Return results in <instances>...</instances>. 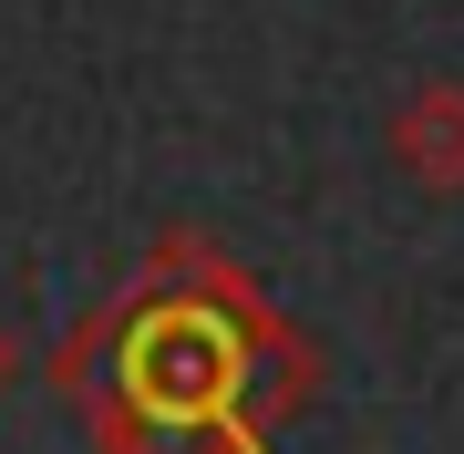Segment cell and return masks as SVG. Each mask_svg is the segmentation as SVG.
Here are the masks:
<instances>
[{
	"instance_id": "obj_1",
	"label": "cell",
	"mask_w": 464,
	"mask_h": 454,
	"mask_svg": "<svg viewBox=\"0 0 464 454\" xmlns=\"http://www.w3.org/2000/svg\"><path fill=\"white\" fill-rule=\"evenodd\" d=\"M392 166L423 186V197H464V83H413L392 103Z\"/></svg>"
},
{
	"instance_id": "obj_2",
	"label": "cell",
	"mask_w": 464,
	"mask_h": 454,
	"mask_svg": "<svg viewBox=\"0 0 464 454\" xmlns=\"http://www.w3.org/2000/svg\"><path fill=\"white\" fill-rule=\"evenodd\" d=\"M11 372H21V352H11V331H0V382H11Z\"/></svg>"
}]
</instances>
